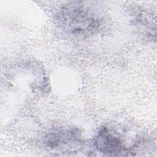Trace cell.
I'll return each instance as SVG.
<instances>
[{
    "instance_id": "obj_1",
    "label": "cell",
    "mask_w": 157,
    "mask_h": 157,
    "mask_svg": "<svg viewBox=\"0 0 157 157\" xmlns=\"http://www.w3.org/2000/svg\"><path fill=\"white\" fill-rule=\"evenodd\" d=\"M85 2H72L64 6L59 18L64 26L75 34H86L98 28L99 18L95 10Z\"/></svg>"
},
{
    "instance_id": "obj_2",
    "label": "cell",
    "mask_w": 157,
    "mask_h": 157,
    "mask_svg": "<svg viewBox=\"0 0 157 157\" xmlns=\"http://www.w3.org/2000/svg\"><path fill=\"white\" fill-rule=\"evenodd\" d=\"M48 146L53 148H68L79 145L82 139L79 132L73 128L60 129L50 132L46 137Z\"/></svg>"
},
{
    "instance_id": "obj_3",
    "label": "cell",
    "mask_w": 157,
    "mask_h": 157,
    "mask_svg": "<svg viewBox=\"0 0 157 157\" xmlns=\"http://www.w3.org/2000/svg\"><path fill=\"white\" fill-rule=\"evenodd\" d=\"M94 145L99 151L111 155H118L126 150L121 140L106 128L99 131L95 137Z\"/></svg>"
}]
</instances>
